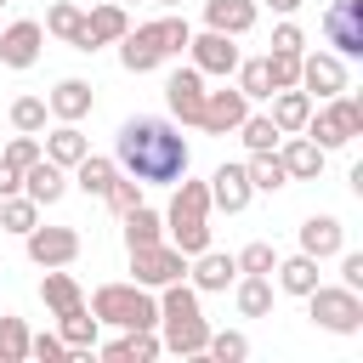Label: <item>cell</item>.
<instances>
[{
    "label": "cell",
    "instance_id": "obj_1",
    "mask_svg": "<svg viewBox=\"0 0 363 363\" xmlns=\"http://www.w3.org/2000/svg\"><path fill=\"white\" fill-rule=\"evenodd\" d=\"M187 159H193V147H187V136H182L170 119L136 113V119H125L119 136H113V164H119L125 176H136L142 187H176V182L187 176Z\"/></svg>",
    "mask_w": 363,
    "mask_h": 363
},
{
    "label": "cell",
    "instance_id": "obj_2",
    "mask_svg": "<svg viewBox=\"0 0 363 363\" xmlns=\"http://www.w3.org/2000/svg\"><path fill=\"white\" fill-rule=\"evenodd\" d=\"M159 340H164V352H176V357H204L210 318H204L199 289H193L187 278H176V284L159 289Z\"/></svg>",
    "mask_w": 363,
    "mask_h": 363
},
{
    "label": "cell",
    "instance_id": "obj_3",
    "mask_svg": "<svg viewBox=\"0 0 363 363\" xmlns=\"http://www.w3.org/2000/svg\"><path fill=\"white\" fill-rule=\"evenodd\" d=\"M164 238L193 261L199 250H210V182H193L182 176L176 193H170V210H164Z\"/></svg>",
    "mask_w": 363,
    "mask_h": 363
},
{
    "label": "cell",
    "instance_id": "obj_4",
    "mask_svg": "<svg viewBox=\"0 0 363 363\" xmlns=\"http://www.w3.org/2000/svg\"><path fill=\"white\" fill-rule=\"evenodd\" d=\"M85 306H91V318L108 323V329H159V295L142 289L136 278H130V284H96Z\"/></svg>",
    "mask_w": 363,
    "mask_h": 363
},
{
    "label": "cell",
    "instance_id": "obj_5",
    "mask_svg": "<svg viewBox=\"0 0 363 363\" xmlns=\"http://www.w3.org/2000/svg\"><path fill=\"white\" fill-rule=\"evenodd\" d=\"M323 153H335V147H352L357 136H363V102L352 96V91H340V96H323V102H312V113H306V125H301Z\"/></svg>",
    "mask_w": 363,
    "mask_h": 363
},
{
    "label": "cell",
    "instance_id": "obj_6",
    "mask_svg": "<svg viewBox=\"0 0 363 363\" xmlns=\"http://www.w3.org/2000/svg\"><path fill=\"white\" fill-rule=\"evenodd\" d=\"M301 301H306V318H312L318 329H329V335H357V329H363V295L346 289V284H318V289L301 295Z\"/></svg>",
    "mask_w": 363,
    "mask_h": 363
},
{
    "label": "cell",
    "instance_id": "obj_7",
    "mask_svg": "<svg viewBox=\"0 0 363 363\" xmlns=\"http://www.w3.org/2000/svg\"><path fill=\"white\" fill-rule=\"evenodd\" d=\"M130 278H136L142 289H164V284L187 278V255H182L170 238H159V244H136V250H130Z\"/></svg>",
    "mask_w": 363,
    "mask_h": 363
},
{
    "label": "cell",
    "instance_id": "obj_8",
    "mask_svg": "<svg viewBox=\"0 0 363 363\" xmlns=\"http://www.w3.org/2000/svg\"><path fill=\"white\" fill-rule=\"evenodd\" d=\"M323 40L335 57H363V0H329L323 6Z\"/></svg>",
    "mask_w": 363,
    "mask_h": 363
},
{
    "label": "cell",
    "instance_id": "obj_9",
    "mask_svg": "<svg viewBox=\"0 0 363 363\" xmlns=\"http://www.w3.org/2000/svg\"><path fill=\"white\" fill-rule=\"evenodd\" d=\"M23 250H28V261L34 267H74L79 261V233L74 227H28L23 233Z\"/></svg>",
    "mask_w": 363,
    "mask_h": 363
},
{
    "label": "cell",
    "instance_id": "obj_10",
    "mask_svg": "<svg viewBox=\"0 0 363 363\" xmlns=\"http://www.w3.org/2000/svg\"><path fill=\"white\" fill-rule=\"evenodd\" d=\"M352 79H346V57H335V51H301V91L312 96V102H323V96H340Z\"/></svg>",
    "mask_w": 363,
    "mask_h": 363
},
{
    "label": "cell",
    "instance_id": "obj_11",
    "mask_svg": "<svg viewBox=\"0 0 363 363\" xmlns=\"http://www.w3.org/2000/svg\"><path fill=\"white\" fill-rule=\"evenodd\" d=\"M187 62H193L204 79H227V74L238 68V45H233V34L204 28V34H193V40H187Z\"/></svg>",
    "mask_w": 363,
    "mask_h": 363
},
{
    "label": "cell",
    "instance_id": "obj_12",
    "mask_svg": "<svg viewBox=\"0 0 363 363\" xmlns=\"http://www.w3.org/2000/svg\"><path fill=\"white\" fill-rule=\"evenodd\" d=\"M250 113V96L238 85H221V91H204V108H199V130L204 136H227L238 130V119Z\"/></svg>",
    "mask_w": 363,
    "mask_h": 363
},
{
    "label": "cell",
    "instance_id": "obj_13",
    "mask_svg": "<svg viewBox=\"0 0 363 363\" xmlns=\"http://www.w3.org/2000/svg\"><path fill=\"white\" fill-rule=\"evenodd\" d=\"M125 28H130V11H125L119 0H102V6H91V11H85V28H79L74 51H102V45H113Z\"/></svg>",
    "mask_w": 363,
    "mask_h": 363
},
{
    "label": "cell",
    "instance_id": "obj_14",
    "mask_svg": "<svg viewBox=\"0 0 363 363\" xmlns=\"http://www.w3.org/2000/svg\"><path fill=\"white\" fill-rule=\"evenodd\" d=\"M113 45H119V62H125V74H153L159 62H170V57H164V45H159V28H153V23H142V28H125Z\"/></svg>",
    "mask_w": 363,
    "mask_h": 363
},
{
    "label": "cell",
    "instance_id": "obj_15",
    "mask_svg": "<svg viewBox=\"0 0 363 363\" xmlns=\"http://www.w3.org/2000/svg\"><path fill=\"white\" fill-rule=\"evenodd\" d=\"M40 45H45V28L34 17H17L0 28V62L6 68H34L40 62Z\"/></svg>",
    "mask_w": 363,
    "mask_h": 363
},
{
    "label": "cell",
    "instance_id": "obj_16",
    "mask_svg": "<svg viewBox=\"0 0 363 363\" xmlns=\"http://www.w3.org/2000/svg\"><path fill=\"white\" fill-rule=\"evenodd\" d=\"M164 108L182 119V125H199V108H204V74L187 62V68H176L170 79H164Z\"/></svg>",
    "mask_w": 363,
    "mask_h": 363
},
{
    "label": "cell",
    "instance_id": "obj_17",
    "mask_svg": "<svg viewBox=\"0 0 363 363\" xmlns=\"http://www.w3.org/2000/svg\"><path fill=\"white\" fill-rule=\"evenodd\" d=\"M250 199H255V187H250V170L244 164H216L210 170V210L238 216V210H250Z\"/></svg>",
    "mask_w": 363,
    "mask_h": 363
},
{
    "label": "cell",
    "instance_id": "obj_18",
    "mask_svg": "<svg viewBox=\"0 0 363 363\" xmlns=\"http://www.w3.org/2000/svg\"><path fill=\"white\" fill-rule=\"evenodd\" d=\"M278 159H284V170H289V182H318L323 176V147L306 136V130H289L284 142H278Z\"/></svg>",
    "mask_w": 363,
    "mask_h": 363
},
{
    "label": "cell",
    "instance_id": "obj_19",
    "mask_svg": "<svg viewBox=\"0 0 363 363\" xmlns=\"http://www.w3.org/2000/svg\"><path fill=\"white\" fill-rule=\"evenodd\" d=\"M233 278H238V261L221 255V250H199V255L187 261V284H193L199 295H221V289H233Z\"/></svg>",
    "mask_w": 363,
    "mask_h": 363
},
{
    "label": "cell",
    "instance_id": "obj_20",
    "mask_svg": "<svg viewBox=\"0 0 363 363\" xmlns=\"http://www.w3.org/2000/svg\"><path fill=\"white\" fill-rule=\"evenodd\" d=\"M301 250L312 255V261H335L340 250H346V227H340V216H306L301 221Z\"/></svg>",
    "mask_w": 363,
    "mask_h": 363
},
{
    "label": "cell",
    "instance_id": "obj_21",
    "mask_svg": "<svg viewBox=\"0 0 363 363\" xmlns=\"http://www.w3.org/2000/svg\"><path fill=\"white\" fill-rule=\"evenodd\" d=\"M23 193H28V199H34L40 210H51V204H57V199L68 193V170H62V164H51V159L40 153V159H34L28 170H23Z\"/></svg>",
    "mask_w": 363,
    "mask_h": 363
},
{
    "label": "cell",
    "instance_id": "obj_22",
    "mask_svg": "<svg viewBox=\"0 0 363 363\" xmlns=\"http://www.w3.org/2000/svg\"><path fill=\"white\" fill-rule=\"evenodd\" d=\"M102 346V340H96ZM164 352V340H159V329H119V340H108L102 346V357L108 363H153Z\"/></svg>",
    "mask_w": 363,
    "mask_h": 363
},
{
    "label": "cell",
    "instance_id": "obj_23",
    "mask_svg": "<svg viewBox=\"0 0 363 363\" xmlns=\"http://www.w3.org/2000/svg\"><path fill=\"white\" fill-rule=\"evenodd\" d=\"M255 17H261V6L255 0H204V28H216V34H250L255 28Z\"/></svg>",
    "mask_w": 363,
    "mask_h": 363
},
{
    "label": "cell",
    "instance_id": "obj_24",
    "mask_svg": "<svg viewBox=\"0 0 363 363\" xmlns=\"http://www.w3.org/2000/svg\"><path fill=\"white\" fill-rule=\"evenodd\" d=\"M45 108H51V119L79 125V119L96 108V91H91L85 79H57V85H51V96H45Z\"/></svg>",
    "mask_w": 363,
    "mask_h": 363
},
{
    "label": "cell",
    "instance_id": "obj_25",
    "mask_svg": "<svg viewBox=\"0 0 363 363\" xmlns=\"http://www.w3.org/2000/svg\"><path fill=\"white\" fill-rule=\"evenodd\" d=\"M40 147H45V159H51V164H62V170H74V164L91 153L85 130H79V125H68V119H57V125L40 136Z\"/></svg>",
    "mask_w": 363,
    "mask_h": 363
},
{
    "label": "cell",
    "instance_id": "obj_26",
    "mask_svg": "<svg viewBox=\"0 0 363 363\" xmlns=\"http://www.w3.org/2000/svg\"><path fill=\"white\" fill-rule=\"evenodd\" d=\"M40 301H45V312H51V318H62V312L85 306V289H79V278H74V272L45 267V278H40Z\"/></svg>",
    "mask_w": 363,
    "mask_h": 363
},
{
    "label": "cell",
    "instance_id": "obj_27",
    "mask_svg": "<svg viewBox=\"0 0 363 363\" xmlns=\"http://www.w3.org/2000/svg\"><path fill=\"white\" fill-rule=\"evenodd\" d=\"M57 335H62L68 357H91V352H96V335H102V323L91 318V306H74V312H62V318H57Z\"/></svg>",
    "mask_w": 363,
    "mask_h": 363
},
{
    "label": "cell",
    "instance_id": "obj_28",
    "mask_svg": "<svg viewBox=\"0 0 363 363\" xmlns=\"http://www.w3.org/2000/svg\"><path fill=\"white\" fill-rule=\"evenodd\" d=\"M318 267H323V261H312V255L301 250V255H278V267H272V272H278V289H284V295H312V289L323 284V278H318Z\"/></svg>",
    "mask_w": 363,
    "mask_h": 363
},
{
    "label": "cell",
    "instance_id": "obj_29",
    "mask_svg": "<svg viewBox=\"0 0 363 363\" xmlns=\"http://www.w3.org/2000/svg\"><path fill=\"white\" fill-rule=\"evenodd\" d=\"M233 301L244 318H267L272 312V272H238L233 278Z\"/></svg>",
    "mask_w": 363,
    "mask_h": 363
},
{
    "label": "cell",
    "instance_id": "obj_30",
    "mask_svg": "<svg viewBox=\"0 0 363 363\" xmlns=\"http://www.w3.org/2000/svg\"><path fill=\"white\" fill-rule=\"evenodd\" d=\"M267 113H272V125L289 136V130H301V125H306V113H312V96H306L301 85H289V91H272V96H267Z\"/></svg>",
    "mask_w": 363,
    "mask_h": 363
},
{
    "label": "cell",
    "instance_id": "obj_31",
    "mask_svg": "<svg viewBox=\"0 0 363 363\" xmlns=\"http://www.w3.org/2000/svg\"><path fill=\"white\" fill-rule=\"evenodd\" d=\"M113 176H119V164H113V159H102V153H85V159L68 170V182H74L85 199H102V193L113 187Z\"/></svg>",
    "mask_w": 363,
    "mask_h": 363
},
{
    "label": "cell",
    "instance_id": "obj_32",
    "mask_svg": "<svg viewBox=\"0 0 363 363\" xmlns=\"http://www.w3.org/2000/svg\"><path fill=\"white\" fill-rule=\"evenodd\" d=\"M119 221H125V250H136V244H159V238H164V216L147 210V204H130Z\"/></svg>",
    "mask_w": 363,
    "mask_h": 363
},
{
    "label": "cell",
    "instance_id": "obj_33",
    "mask_svg": "<svg viewBox=\"0 0 363 363\" xmlns=\"http://www.w3.org/2000/svg\"><path fill=\"white\" fill-rule=\"evenodd\" d=\"M250 187L255 193H278V187H289V170H284V159H278V147L272 153H250Z\"/></svg>",
    "mask_w": 363,
    "mask_h": 363
},
{
    "label": "cell",
    "instance_id": "obj_34",
    "mask_svg": "<svg viewBox=\"0 0 363 363\" xmlns=\"http://www.w3.org/2000/svg\"><path fill=\"white\" fill-rule=\"evenodd\" d=\"M238 136H244L250 153H272V147L284 142V130L272 125V113H244V119H238Z\"/></svg>",
    "mask_w": 363,
    "mask_h": 363
},
{
    "label": "cell",
    "instance_id": "obj_35",
    "mask_svg": "<svg viewBox=\"0 0 363 363\" xmlns=\"http://www.w3.org/2000/svg\"><path fill=\"white\" fill-rule=\"evenodd\" d=\"M34 221H40V204H34L28 193H6V199H0V233H17V238H23Z\"/></svg>",
    "mask_w": 363,
    "mask_h": 363
},
{
    "label": "cell",
    "instance_id": "obj_36",
    "mask_svg": "<svg viewBox=\"0 0 363 363\" xmlns=\"http://www.w3.org/2000/svg\"><path fill=\"white\" fill-rule=\"evenodd\" d=\"M204 357H216V363H244V357H250V335H244V329H210Z\"/></svg>",
    "mask_w": 363,
    "mask_h": 363
},
{
    "label": "cell",
    "instance_id": "obj_37",
    "mask_svg": "<svg viewBox=\"0 0 363 363\" xmlns=\"http://www.w3.org/2000/svg\"><path fill=\"white\" fill-rule=\"evenodd\" d=\"M0 363H28V323L17 312H0Z\"/></svg>",
    "mask_w": 363,
    "mask_h": 363
},
{
    "label": "cell",
    "instance_id": "obj_38",
    "mask_svg": "<svg viewBox=\"0 0 363 363\" xmlns=\"http://www.w3.org/2000/svg\"><path fill=\"white\" fill-rule=\"evenodd\" d=\"M40 28H45V34H57V40H68V45H74V40H79V28H85V11H79V6H74V0H57V6H51V11H45V23H40Z\"/></svg>",
    "mask_w": 363,
    "mask_h": 363
},
{
    "label": "cell",
    "instance_id": "obj_39",
    "mask_svg": "<svg viewBox=\"0 0 363 363\" xmlns=\"http://www.w3.org/2000/svg\"><path fill=\"white\" fill-rule=\"evenodd\" d=\"M233 74H238V91H244L250 102H267V96H272V74H267V57H250V62L238 57V68H233Z\"/></svg>",
    "mask_w": 363,
    "mask_h": 363
},
{
    "label": "cell",
    "instance_id": "obj_40",
    "mask_svg": "<svg viewBox=\"0 0 363 363\" xmlns=\"http://www.w3.org/2000/svg\"><path fill=\"white\" fill-rule=\"evenodd\" d=\"M45 119H51L45 96H17V102H11V130H28V136H40V130H45Z\"/></svg>",
    "mask_w": 363,
    "mask_h": 363
},
{
    "label": "cell",
    "instance_id": "obj_41",
    "mask_svg": "<svg viewBox=\"0 0 363 363\" xmlns=\"http://www.w3.org/2000/svg\"><path fill=\"white\" fill-rule=\"evenodd\" d=\"M267 74H272V91L301 85V51H267Z\"/></svg>",
    "mask_w": 363,
    "mask_h": 363
},
{
    "label": "cell",
    "instance_id": "obj_42",
    "mask_svg": "<svg viewBox=\"0 0 363 363\" xmlns=\"http://www.w3.org/2000/svg\"><path fill=\"white\" fill-rule=\"evenodd\" d=\"M153 28H159V45H164V57H182V51H187V40H193L187 17H153Z\"/></svg>",
    "mask_w": 363,
    "mask_h": 363
},
{
    "label": "cell",
    "instance_id": "obj_43",
    "mask_svg": "<svg viewBox=\"0 0 363 363\" xmlns=\"http://www.w3.org/2000/svg\"><path fill=\"white\" fill-rule=\"evenodd\" d=\"M233 261H238V272H272V267H278V250H272L267 238H255V244H244Z\"/></svg>",
    "mask_w": 363,
    "mask_h": 363
},
{
    "label": "cell",
    "instance_id": "obj_44",
    "mask_svg": "<svg viewBox=\"0 0 363 363\" xmlns=\"http://www.w3.org/2000/svg\"><path fill=\"white\" fill-rule=\"evenodd\" d=\"M40 153H45V147H40V136H28V130H17V136L6 142V153H0V159H6V164H17V170H28V164H34Z\"/></svg>",
    "mask_w": 363,
    "mask_h": 363
},
{
    "label": "cell",
    "instance_id": "obj_45",
    "mask_svg": "<svg viewBox=\"0 0 363 363\" xmlns=\"http://www.w3.org/2000/svg\"><path fill=\"white\" fill-rule=\"evenodd\" d=\"M102 199H108V204H113V216H125V210H130V204H142V182H136V176H125V170H119V176H113V187H108V193H102Z\"/></svg>",
    "mask_w": 363,
    "mask_h": 363
},
{
    "label": "cell",
    "instance_id": "obj_46",
    "mask_svg": "<svg viewBox=\"0 0 363 363\" xmlns=\"http://www.w3.org/2000/svg\"><path fill=\"white\" fill-rule=\"evenodd\" d=\"M28 357H40V363H62L68 346H62V335H28Z\"/></svg>",
    "mask_w": 363,
    "mask_h": 363
},
{
    "label": "cell",
    "instance_id": "obj_47",
    "mask_svg": "<svg viewBox=\"0 0 363 363\" xmlns=\"http://www.w3.org/2000/svg\"><path fill=\"white\" fill-rule=\"evenodd\" d=\"M272 51H306V34H301L295 17H284V23L272 28Z\"/></svg>",
    "mask_w": 363,
    "mask_h": 363
},
{
    "label": "cell",
    "instance_id": "obj_48",
    "mask_svg": "<svg viewBox=\"0 0 363 363\" xmlns=\"http://www.w3.org/2000/svg\"><path fill=\"white\" fill-rule=\"evenodd\" d=\"M340 284L363 295V250H340Z\"/></svg>",
    "mask_w": 363,
    "mask_h": 363
},
{
    "label": "cell",
    "instance_id": "obj_49",
    "mask_svg": "<svg viewBox=\"0 0 363 363\" xmlns=\"http://www.w3.org/2000/svg\"><path fill=\"white\" fill-rule=\"evenodd\" d=\"M6 193H23V170L0 159V199H6Z\"/></svg>",
    "mask_w": 363,
    "mask_h": 363
},
{
    "label": "cell",
    "instance_id": "obj_50",
    "mask_svg": "<svg viewBox=\"0 0 363 363\" xmlns=\"http://www.w3.org/2000/svg\"><path fill=\"white\" fill-rule=\"evenodd\" d=\"M267 6H272L278 17H295V11H301V0H267Z\"/></svg>",
    "mask_w": 363,
    "mask_h": 363
},
{
    "label": "cell",
    "instance_id": "obj_51",
    "mask_svg": "<svg viewBox=\"0 0 363 363\" xmlns=\"http://www.w3.org/2000/svg\"><path fill=\"white\" fill-rule=\"evenodd\" d=\"M159 6H182V0H159Z\"/></svg>",
    "mask_w": 363,
    "mask_h": 363
},
{
    "label": "cell",
    "instance_id": "obj_52",
    "mask_svg": "<svg viewBox=\"0 0 363 363\" xmlns=\"http://www.w3.org/2000/svg\"><path fill=\"white\" fill-rule=\"evenodd\" d=\"M119 6H136V0H119Z\"/></svg>",
    "mask_w": 363,
    "mask_h": 363
},
{
    "label": "cell",
    "instance_id": "obj_53",
    "mask_svg": "<svg viewBox=\"0 0 363 363\" xmlns=\"http://www.w3.org/2000/svg\"><path fill=\"white\" fill-rule=\"evenodd\" d=\"M0 6H6V0H0Z\"/></svg>",
    "mask_w": 363,
    "mask_h": 363
}]
</instances>
